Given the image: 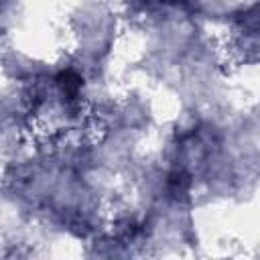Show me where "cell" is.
Returning <instances> with one entry per match:
<instances>
[{
	"label": "cell",
	"instance_id": "obj_1",
	"mask_svg": "<svg viewBox=\"0 0 260 260\" xmlns=\"http://www.w3.org/2000/svg\"><path fill=\"white\" fill-rule=\"evenodd\" d=\"M165 2H185V0H165Z\"/></svg>",
	"mask_w": 260,
	"mask_h": 260
}]
</instances>
